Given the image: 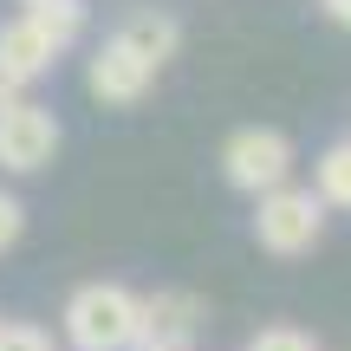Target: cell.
Here are the masks:
<instances>
[{
	"label": "cell",
	"mask_w": 351,
	"mask_h": 351,
	"mask_svg": "<svg viewBox=\"0 0 351 351\" xmlns=\"http://www.w3.org/2000/svg\"><path fill=\"white\" fill-rule=\"evenodd\" d=\"M20 7H26V13H33V20L52 33V46H59V52H72L78 39H85V20H91V13H85V0H20Z\"/></svg>",
	"instance_id": "9c48e42d"
},
{
	"label": "cell",
	"mask_w": 351,
	"mask_h": 351,
	"mask_svg": "<svg viewBox=\"0 0 351 351\" xmlns=\"http://www.w3.org/2000/svg\"><path fill=\"white\" fill-rule=\"evenodd\" d=\"M247 351H319L313 332H300V326H261L247 339Z\"/></svg>",
	"instance_id": "8fae6325"
},
{
	"label": "cell",
	"mask_w": 351,
	"mask_h": 351,
	"mask_svg": "<svg viewBox=\"0 0 351 351\" xmlns=\"http://www.w3.org/2000/svg\"><path fill=\"white\" fill-rule=\"evenodd\" d=\"M59 143H65V130H59V117H52L46 104H33L26 91L0 104V169L7 176L46 169L52 156H59Z\"/></svg>",
	"instance_id": "277c9868"
},
{
	"label": "cell",
	"mask_w": 351,
	"mask_h": 351,
	"mask_svg": "<svg viewBox=\"0 0 351 351\" xmlns=\"http://www.w3.org/2000/svg\"><path fill=\"white\" fill-rule=\"evenodd\" d=\"M326 202H319V189H267V195H254V241H261V254H274V261H300V254L319 247V234H326Z\"/></svg>",
	"instance_id": "7a4b0ae2"
},
{
	"label": "cell",
	"mask_w": 351,
	"mask_h": 351,
	"mask_svg": "<svg viewBox=\"0 0 351 351\" xmlns=\"http://www.w3.org/2000/svg\"><path fill=\"white\" fill-rule=\"evenodd\" d=\"M150 85H156V72L124 46V39H104V46L85 59V91L104 104V111H130V104H143Z\"/></svg>",
	"instance_id": "8992f818"
},
{
	"label": "cell",
	"mask_w": 351,
	"mask_h": 351,
	"mask_svg": "<svg viewBox=\"0 0 351 351\" xmlns=\"http://www.w3.org/2000/svg\"><path fill=\"white\" fill-rule=\"evenodd\" d=\"M202 326H208V306H202V293H182V287H156L150 300H143L137 351H195Z\"/></svg>",
	"instance_id": "5b68a950"
},
{
	"label": "cell",
	"mask_w": 351,
	"mask_h": 351,
	"mask_svg": "<svg viewBox=\"0 0 351 351\" xmlns=\"http://www.w3.org/2000/svg\"><path fill=\"white\" fill-rule=\"evenodd\" d=\"M20 234H26V208H20V195H7V189H0V254H7Z\"/></svg>",
	"instance_id": "4fadbf2b"
},
{
	"label": "cell",
	"mask_w": 351,
	"mask_h": 351,
	"mask_svg": "<svg viewBox=\"0 0 351 351\" xmlns=\"http://www.w3.org/2000/svg\"><path fill=\"white\" fill-rule=\"evenodd\" d=\"M111 39H124V46L137 52L150 72H163V65L176 59V46H182V26H176L163 7H137V13H130V20L111 33Z\"/></svg>",
	"instance_id": "ba28073f"
},
{
	"label": "cell",
	"mask_w": 351,
	"mask_h": 351,
	"mask_svg": "<svg viewBox=\"0 0 351 351\" xmlns=\"http://www.w3.org/2000/svg\"><path fill=\"white\" fill-rule=\"evenodd\" d=\"M313 189H319L326 208H351V137H339V143L313 163Z\"/></svg>",
	"instance_id": "30bf717a"
},
{
	"label": "cell",
	"mask_w": 351,
	"mask_h": 351,
	"mask_svg": "<svg viewBox=\"0 0 351 351\" xmlns=\"http://www.w3.org/2000/svg\"><path fill=\"white\" fill-rule=\"evenodd\" d=\"M221 182L241 195H267V189L293 182V137L274 124H241L221 143Z\"/></svg>",
	"instance_id": "3957f363"
},
{
	"label": "cell",
	"mask_w": 351,
	"mask_h": 351,
	"mask_svg": "<svg viewBox=\"0 0 351 351\" xmlns=\"http://www.w3.org/2000/svg\"><path fill=\"white\" fill-rule=\"evenodd\" d=\"M59 59H65V52L52 46V33H46V26H39L26 7L13 13L7 26H0V78H7V85H20V91H26L33 78H46Z\"/></svg>",
	"instance_id": "52a82bcc"
},
{
	"label": "cell",
	"mask_w": 351,
	"mask_h": 351,
	"mask_svg": "<svg viewBox=\"0 0 351 351\" xmlns=\"http://www.w3.org/2000/svg\"><path fill=\"white\" fill-rule=\"evenodd\" d=\"M326 20H332V26H345V33H351V0H326Z\"/></svg>",
	"instance_id": "5bb4252c"
},
{
	"label": "cell",
	"mask_w": 351,
	"mask_h": 351,
	"mask_svg": "<svg viewBox=\"0 0 351 351\" xmlns=\"http://www.w3.org/2000/svg\"><path fill=\"white\" fill-rule=\"evenodd\" d=\"M143 300L117 280H91L65 300V339L72 351H137Z\"/></svg>",
	"instance_id": "6da1fadb"
},
{
	"label": "cell",
	"mask_w": 351,
	"mask_h": 351,
	"mask_svg": "<svg viewBox=\"0 0 351 351\" xmlns=\"http://www.w3.org/2000/svg\"><path fill=\"white\" fill-rule=\"evenodd\" d=\"M0 351H52V339L26 319H13V326H0Z\"/></svg>",
	"instance_id": "7c38bea8"
}]
</instances>
